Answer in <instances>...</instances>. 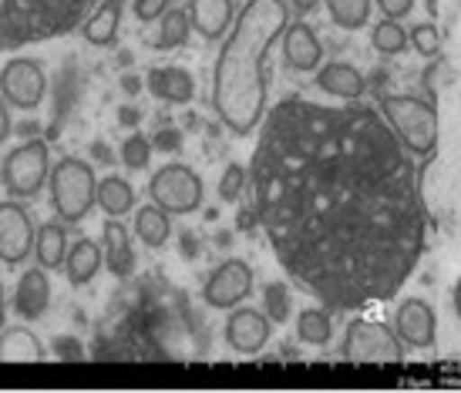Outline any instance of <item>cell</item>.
<instances>
[{"label": "cell", "instance_id": "obj_29", "mask_svg": "<svg viewBox=\"0 0 461 393\" xmlns=\"http://www.w3.org/2000/svg\"><path fill=\"white\" fill-rule=\"evenodd\" d=\"M371 44L377 54H384V58H394L408 48V31L401 27V21H381V24L371 31Z\"/></svg>", "mask_w": 461, "mask_h": 393}, {"label": "cell", "instance_id": "obj_26", "mask_svg": "<svg viewBox=\"0 0 461 393\" xmlns=\"http://www.w3.org/2000/svg\"><path fill=\"white\" fill-rule=\"evenodd\" d=\"M189 31H193V21H189V11H179V7H168L162 17H158V34L152 38L155 51H176L189 40Z\"/></svg>", "mask_w": 461, "mask_h": 393}, {"label": "cell", "instance_id": "obj_22", "mask_svg": "<svg viewBox=\"0 0 461 393\" xmlns=\"http://www.w3.org/2000/svg\"><path fill=\"white\" fill-rule=\"evenodd\" d=\"M122 11H125V0H102L95 7V13L85 21V40L95 48L112 44L118 34V24H122Z\"/></svg>", "mask_w": 461, "mask_h": 393}, {"label": "cell", "instance_id": "obj_46", "mask_svg": "<svg viewBox=\"0 0 461 393\" xmlns=\"http://www.w3.org/2000/svg\"><path fill=\"white\" fill-rule=\"evenodd\" d=\"M4 317H7V303H4V290H0V330H4Z\"/></svg>", "mask_w": 461, "mask_h": 393}, {"label": "cell", "instance_id": "obj_6", "mask_svg": "<svg viewBox=\"0 0 461 393\" xmlns=\"http://www.w3.org/2000/svg\"><path fill=\"white\" fill-rule=\"evenodd\" d=\"M48 178H51V155H48V141L41 138L17 145L0 165V182L14 199H34Z\"/></svg>", "mask_w": 461, "mask_h": 393}, {"label": "cell", "instance_id": "obj_23", "mask_svg": "<svg viewBox=\"0 0 461 393\" xmlns=\"http://www.w3.org/2000/svg\"><path fill=\"white\" fill-rule=\"evenodd\" d=\"M296 340L307 343V346H327L333 340V317L327 306H307V309H300V317H296Z\"/></svg>", "mask_w": 461, "mask_h": 393}, {"label": "cell", "instance_id": "obj_47", "mask_svg": "<svg viewBox=\"0 0 461 393\" xmlns=\"http://www.w3.org/2000/svg\"><path fill=\"white\" fill-rule=\"evenodd\" d=\"M21 131H24V135H34V131H38V125H34V121H27V125H21Z\"/></svg>", "mask_w": 461, "mask_h": 393}, {"label": "cell", "instance_id": "obj_9", "mask_svg": "<svg viewBox=\"0 0 461 393\" xmlns=\"http://www.w3.org/2000/svg\"><path fill=\"white\" fill-rule=\"evenodd\" d=\"M253 292V269L243 259H226L219 263L203 286V299L212 309H240V303Z\"/></svg>", "mask_w": 461, "mask_h": 393}, {"label": "cell", "instance_id": "obj_34", "mask_svg": "<svg viewBox=\"0 0 461 393\" xmlns=\"http://www.w3.org/2000/svg\"><path fill=\"white\" fill-rule=\"evenodd\" d=\"M166 11H168V0H135V17H139L141 24L158 21Z\"/></svg>", "mask_w": 461, "mask_h": 393}, {"label": "cell", "instance_id": "obj_4", "mask_svg": "<svg viewBox=\"0 0 461 393\" xmlns=\"http://www.w3.org/2000/svg\"><path fill=\"white\" fill-rule=\"evenodd\" d=\"M381 114L411 158L428 162L438 152V112L431 102L414 98V94H384Z\"/></svg>", "mask_w": 461, "mask_h": 393}, {"label": "cell", "instance_id": "obj_45", "mask_svg": "<svg viewBox=\"0 0 461 393\" xmlns=\"http://www.w3.org/2000/svg\"><path fill=\"white\" fill-rule=\"evenodd\" d=\"M95 158H102V162H108L112 155H108V148H104V145H95Z\"/></svg>", "mask_w": 461, "mask_h": 393}, {"label": "cell", "instance_id": "obj_28", "mask_svg": "<svg viewBox=\"0 0 461 393\" xmlns=\"http://www.w3.org/2000/svg\"><path fill=\"white\" fill-rule=\"evenodd\" d=\"M371 7L374 0H327V11H330V21L344 31H360L371 21Z\"/></svg>", "mask_w": 461, "mask_h": 393}, {"label": "cell", "instance_id": "obj_30", "mask_svg": "<svg viewBox=\"0 0 461 393\" xmlns=\"http://www.w3.org/2000/svg\"><path fill=\"white\" fill-rule=\"evenodd\" d=\"M263 313L269 317V323H286L290 313H294V303H290V286L286 282H269L267 290H263Z\"/></svg>", "mask_w": 461, "mask_h": 393}, {"label": "cell", "instance_id": "obj_37", "mask_svg": "<svg viewBox=\"0 0 461 393\" xmlns=\"http://www.w3.org/2000/svg\"><path fill=\"white\" fill-rule=\"evenodd\" d=\"M377 7H381L387 21H401V17H408L414 11V0H377Z\"/></svg>", "mask_w": 461, "mask_h": 393}, {"label": "cell", "instance_id": "obj_12", "mask_svg": "<svg viewBox=\"0 0 461 393\" xmlns=\"http://www.w3.org/2000/svg\"><path fill=\"white\" fill-rule=\"evenodd\" d=\"M38 242V228L31 222V212L17 202H0V263L17 266L24 263Z\"/></svg>", "mask_w": 461, "mask_h": 393}, {"label": "cell", "instance_id": "obj_41", "mask_svg": "<svg viewBox=\"0 0 461 393\" xmlns=\"http://www.w3.org/2000/svg\"><path fill=\"white\" fill-rule=\"evenodd\" d=\"M451 306H455V317L461 323V276L455 280V290H451Z\"/></svg>", "mask_w": 461, "mask_h": 393}, {"label": "cell", "instance_id": "obj_44", "mask_svg": "<svg viewBox=\"0 0 461 393\" xmlns=\"http://www.w3.org/2000/svg\"><path fill=\"white\" fill-rule=\"evenodd\" d=\"M122 88L129 91V94H139V91H141V81L135 75H125V77H122Z\"/></svg>", "mask_w": 461, "mask_h": 393}, {"label": "cell", "instance_id": "obj_8", "mask_svg": "<svg viewBox=\"0 0 461 393\" xmlns=\"http://www.w3.org/2000/svg\"><path fill=\"white\" fill-rule=\"evenodd\" d=\"M344 356L354 363H401L404 346L394 326L381 319H350L344 330Z\"/></svg>", "mask_w": 461, "mask_h": 393}, {"label": "cell", "instance_id": "obj_2", "mask_svg": "<svg viewBox=\"0 0 461 393\" xmlns=\"http://www.w3.org/2000/svg\"><path fill=\"white\" fill-rule=\"evenodd\" d=\"M286 0H246L212 71V104L232 135H253L267 118V54L286 34Z\"/></svg>", "mask_w": 461, "mask_h": 393}, {"label": "cell", "instance_id": "obj_33", "mask_svg": "<svg viewBox=\"0 0 461 393\" xmlns=\"http://www.w3.org/2000/svg\"><path fill=\"white\" fill-rule=\"evenodd\" d=\"M411 48L421 54V58H435L438 48H441V34H438V27L435 24H414L411 27Z\"/></svg>", "mask_w": 461, "mask_h": 393}, {"label": "cell", "instance_id": "obj_16", "mask_svg": "<svg viewBox=\"0 0 461 393\" xmlns=\"http://www.w3.org/2000/svg\"><path fill=\"white\" fill-rule=\"evenodd\" d=\"M51 306V282L44 276V269H27L24 276L17 280L14 290V309L17 317L24 319H41Z\"/></svg>", "mask_w": 461, "mask_h": 393}, {"label": "cell", "instance_id": "obj_24", "mask_svg": "<svg viewBox=\"0 0 461 393\" xmlns=\"http://www.w3.org/2000/svg\"><path fill=\"white\" fill-rule=\"evenodd\" d=\"M68 232L61 222H44L38 228V242H34V255H38L41 269H58L68 259Z\"/></svg>", "mask_w": 461, "mask_h": 393}, {"label": "cell", "instance_id": "obj_43", "mask_svg": "<svg viewBox=\"0 0 461 393\" xmlns=\"http://www.w3.org/2000/svg\"><path fill=\"white\" fill-rule=\"evenodd\" d=\"M118 118H122V125H139L141 114L135 112V108H122V112H118Z\"/></svg>", "mask_w": 461, "mask_h": 393}, {"label": "cell", "instance_id": "obj_13", "mask_svg": "<svg viewBox=\"0 0 461 393\" xmlns=\"http://www.w3.org/2000/svg\"><path fill=\"white\" fill-rule=\"evenodd\" d=\"M269 333H273L269 317L263 309H253V306H240L226 319V343H230L236 353H246V356L259 353L269 343Z\"/></svg>", "mask_w": 461, "mask_h": 393}, {"label": "cell", "instance_id": "obj_1", "mask_svg": "<svg viewBox=\"0 0 461 393\" xmlns=\"http://www.w3.org/2000/svg\"><path fill=\"white\" fill-rule=\"evenodd\" d=\"M249 189L280 269L330 313L394 299L418 269L428 228L418 165L381 108L276 102Z\"/></svg>", "mask_w": 461, "mask_h": 393}, {"label": "cell", "instance_id": "obj_31", "mask_svg": "<svg viewBox=\"0 0 461 393\" xmlns=\"http://www.w3.org/2000/svg\"><path fill=\"white\" fill-rule=\"evenodd\" d=\"M152 141L145 138V135H131V138H125V145H122V162H125V168H131V172H141V168H149V162H152Z\"/></svg>", "mask_w": 461, "mask_h": 393}, {"label": "cell", "instance_id": "obj_18", "mask_svg": "<svg viewBox=\"0 0 461 393\" xmlns=\"http://www.w3.org/2000/svg\"><path fill=\"white\" fill-rule=\"evenodd\" d=\"M189 21L205 40H219L236 24L232 0H193L189 4Z\"/></svg>", "mask_w": 461, "mask_h": 393}, {"label": "cell", "instance_id": "obj_17", "mask_svg": "<svg viewBox=\"0 0 461 393\" xmlns=\"http://www.w3.org/2000/svg\"><path fill=\"white\" fill-rule=\"evenodd\" d=\"M317 88L333 94V98H344V102L350 104L367 91V81H364V75H360L354 64L327 61V64H321V71H317Z\"/></svg>", "mask_w": 461, "mask_h": 393}, {"label": "cell", "instance_id": "obj_10", "mask_svg": "<svg viewBox=\"0 0 461 393\" xmlns=\"http://www.w3.org/2000/svg\"><path fill=\"white\" fill-rule=\"evenodd\" d=\"M44 88H48L44 67L38 61H31V58H14L0 71V94H4V102L21 108V112H34L41 98H44Z\"/></svg>", "mask_w": 461, "mask_h": 393}, {"label": "cell", "instance_id": "obj_19", "mask_svg": "<svg viewBox=\"0 0 461 393\" xmlns=\"http://www.w3.org/2000/svg\"><path fill=\"white\" fill-rule=\"evenodd\" d=\"M149 91L166 104H185L195 98V77L185 67H152Z\"/></svg>", "mask_w": 461, "mask_h": 393}, {"label": "cell", "instance_id": "obj_5", "mask_svg": "<svg viewBox=\"0 0 461 393\" xmlns=\"http://www.w3.org/2000/svg\"><path fill=\"white\" fill-rule=\"evenodd\" d=\"M51 205L58 219L75 226L81 219H88V212L98 205V178L91 172L88 162H81L75 155L61 158L58 165L51 168Z\"/></svg>", "mask_w": 461, "mask_h": 393}, {"label": "cell", "instance_id": "obj_20", "mask_svg": "<svg viewBox=\"0 0 461 393\" xmlns=\"http://www.w3.org/2000/svg\"><path fill=\"white\" fill-rule=\"evenodd\" d=\"M48 350L27 326H4L0 330V360L4 363H41Z\"/></svg>", "mask_w": 461, "mask_h": 393}, {"label": "cell", "instance_id": "obj_27", "mask_svg": "<svg viewBox=\"0 0 461 393\" xmlns=\"http://www.w3.org/2000/svg\"><path fill=\"white\" fill-rule=\"evenodd\" d=\"M135 236H139L149 249H162L172 236V219L168 212H162L158 205H141L135 216Z\"/></svg>", "mask_w": 461, "mask_h": 393}, {"label": "cell", "instance_id": "obj_39", "mask_svg": "<svg viewBox=\"0 0 461 393\" xmlns=\"http://www.w3.org/2000/svg\"><path fill=\"white\" fill-rule=\"evenodd\" d=\"M11 135V112H7V102H4V94H0V145L7 141Z\"/></svg>", "mask_w": 461, "mask_h": 393}, {"label": "cell", "instance_id": "obj_7", "mask_svg": "<svg viewBox=\"0 0 461 393\" xmlns=\"http://www.w3.org/2000/svg\"><path fill=\"white\" fill-rule=\"evenodd\" d=\"M203 195H205V185L203 178H199V172L189 165H179V162L162 165L152 175V182H149V199H152V205H158L168 216H189V212H195L203 205Z\"/></svg>", "mask_w": 461, "mask_h": 393}, {"label": "cell", "instance_id": "obj_36", "mask_svg": "<svg viewBox=\"0 0 461 393\" xmlns=\"http://www.w3.org/2000/svg\"><path fill=\"white\" fill-rule=\"evenodd\" d=\"M51 353L58 356V360H81V356H85V350H81V343H77L75 336H58Z\"/></svg>", "mask_w": 461, "mask_h": 393}, {"label": "cell", "instance_id": "obj_42", "mask_svg": "<svg viewBox=\"0 0 461 393\" xmlns=\"http://www.w3.org/2000/svg\"><path fill=\"white\" fill-rule=\"evenodd\" d=\"M317 4H321V0H290V7H294L296 13H310Z\"/></svg>", "mask_w": 461, "mask_h": 393}, {"label": "cell", "instance_id": "obj_35", "mask_svg": "<svg viewBox=\"0 0 461 393\" xmlns=\"http://www.w3.org/2000/svg\"><path fill=\"white\" fill-rule=\"evenodd\" d=\"M152 148H158V152H179V148H182V131H179V128L166 125L158 135H155Z\"/></svg>", "mask_w": 461, "mask_h": 393}, {"label": "cell", "instance_id": "obj_32", "mask_svg": "<svg viewBox=\"0 0 461 393\" xmlns=\"http://www.w3.org/2000/svg\"><path fill=\"white\" fill-rule=\"evenodd\" d=\"M246 185H249V172L232 162V165H226L222 178H219V199H222V202H236L246 192Z\"/></svg>", "mask_w": 461, "mask_h": 393}, {"label": "cell", "instance_id": "obj_38", "mask_svg": "<svg viewBox=\"0 0 461 393\" xmlns=\"http://www.w3.org/2000/svg\"><path fill=\"white\" fill-rule=\"evenodd\" d=\"M259 226V216H257V209H249V212H240V216H236V228H240V232H253V228Z\"/></svg>", "mask_w": 461, "mask_h": 393}, {"label": "cell", "instance_id": "obj_21", "mask_svg": "<svg viewBox=\"0 0 461 393\" xmlns=\"http://www.w3.org/2000/svg\"><path fill=\"white\" fill-rule=\"evenodd\" d=\"M104 255H102V246L91 239H77L71 249H68V259H65V269H68V280L71 286H85L98 276V269H102Z\"/></svg>", "mask_w": 461, "mask_h": 393}, {"label": "cell", "instance_id": "obj_40", "mask_svg": "<svg viewBox=\"0 0 461 393\" xmlns=\"http://www.w3.org/2000/svg\"><path fill=\"white\" fill-rule=\"evenodd\" d=\"M182 253H185V255H193V259H195V255H199V242H195L193 232H185V236H182Z\"/></svg>", "mask_w": 461, "mask_h": 393}, {"label": "cell", "instance_id": "obj_3", "mask_svg": "<svg viewBox=\"0 0 461 393\" xmlns=\"http://www.w3.org/2000/svg\"><path fill=\"white\" fill-rule=\"evenodd\" d=\"M102 0H0V51L75 31Z\"/></svg>", "mask_w": 461, "mask_h": 393}, {"label": "cell", "instance_id": "obj_25", "mask_svg": "<svg viewBox=\"0 0 461 393\" xmlns=\"http://www.w3.org/2000/svg\"><path fill=\"white\" fill-rule=\"evenodd\" d=\"M98 205L104 209L108 219L129 216L131 205H135V189H131L122 175H104L102 182H98Z\"/></svg>", "mask_w": 461, "mask_h": 393}, {"label": "cell", "instance_id": "obj_15", "mask_svg": "<svg viewBox=\"0 0 461 393\" xmlns=\"http://www.w3.org/2000/svg\"><path fill=\"white\" fill-rule=\"evenodd\" d=\"M102 255L104 266L112 269V276L129 280L135 272V249H131V232L122 226V219H108L102 228Z\"/></svg>", "mask_w": 461, "mask_h": 393}, {"label": "cell", "instance_id": "obj_11", "mask_svg": "<svg viewBox=\"0 0 461 393\" xmlns=\"http://www.w3.org/2000/svg\"><path fill=\"white\" fill-rule=\"evenodd\" d=\"M394 333L404 350H428L438 340V317L421 296L401 299L394 309Z\"/></svg>", "mask_w": 461, "mask_h": 393}, {"label": "cell", "instance_id": "obj_14", "mask_svg": "<svg viewBox=\"0 0 461 393\" xmlns=\"http://www.w3.org/2000/svg\"><path fill=\"white\" fill-rule=\"evenodd\" d=\"M283 61L290 64L294 71H321L323 44L317 38V31L303 24V21L286 27V34H283Z\"/></svg>", "mask_w": 461, "mask_h": 393}]
</instances>
